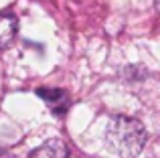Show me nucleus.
<instances>
[{
  "instance_id": "nucleus-1",
  "label": "nucleus",
  "mask_w": 160,
  "mask_h": 158,
  "mask_svg": "<svg viewBox=\"0 0 160 158\" xmlns=\"http://www.w3.org/2000/svg\"><path fill=\"white\" fill-rule=\"evenodd\" d=\"M106 144L112 152L124 158H134L146 144V128L130 116H116L108 122Z\"/></svg>"
},
{
  "instance_id": "nucleus-2",
  "label": "nucleus",
  "mask_w": 160,
  "mask_h": 158,
  "mask_svg": "<svg viewBox=\"0 0 160 158\" xmlns=\"http://www.w3.org/2000/svg\"><path fill=\"white\" fill-rule=\"evenodd\" d=\"M37 95L47 103V107L57 116H63L71 106L69 93L65 89H57V87H41L37 89Z\"/></svg>"
},
{
  "instance_id": "nucleus-3",
  "label": "nucleus",
  "mask_w": 160,
  "mask_h": 158,
  "mask_svg": "<svg viewBox=\"0 0 160 158\" xmlns=\"http://www.w3.org/2000/svg\"><path fill=\"white\" fill-rule=\"evenodd\" d=\"M67 156H69L67 144L59 138H53V140H47L37 150H32L28 158H67Z\"/></svg>"
},
{
  "instance_id": "nucleus-4",
  "label": "nucleus",
  "mask_w": 160,
  "mask_h": 158,
  "mask_svg": "<svg viewBox=\"0 0 160 158\" xmlns=\"http://www.w3.org/2000/svg\"><path fill=\"white\" fill-rule=\"evenodd\" d=\"M16 31H18V22H16L14 16L0 12V49L8 47L14 41Z\"/></svg>"
},
{
  "instance_id": "nucleus-5",
  "label": "nucleus",
  "mask_w": 160,
  "mask_h": 158,
  "mask_svg": "<svg viewBox=\"0 0 160 158\" xmlns=\"http://www.w3.org/2000/svg\"><path fill=\"white\" fill-rule=\"evenodd\" d=\"M156 6H158V8H160V0H156Z\"/></svg>"
}]
</instances>
